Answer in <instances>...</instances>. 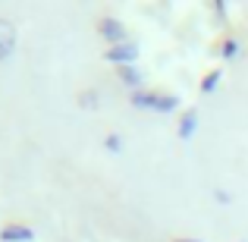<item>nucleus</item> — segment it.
I'll return each mask as SVG.
<instances>
[{
	"label": "nucleus",
	"mask_w": 248,
	"mask_h": 242,
	"mask_svg": "<svg viewBox=\"0 0 248 242\" xmlns=\"http://www.w3.org/2000/svg\"><path fill=\"white\" fill-rule=\"evenodd\" d=\"M132 104H135V107H151V110H164V113H167V110H173L179 101L170 97V95H135Z\"/></svg>",
	"instance_id": "obj_1"
},
{
	"label": "nucleus",
	"mask_w": 248,
	"mask_h": 242,
	"mask_svg": "<svg viewBox=\"0 0 248 242\" xmlns=\"http://www.w3.org/2000/svg\"><path fill=\"white\" fill-rule=\"evenodd\" d=\"M13 48H16V25L0 19V60L13 54Z\"/></svg>",
	"instance_id": "obj_2"
},
{
	"label": "nucleus",
	"mask_w": 248,
	"mask_h": 242,
	"mask_svg": "<svg viewBox=\"0 0 248 242\" xmlns=\"http://www.w3.org/2000/svg\"><path fill=\"white\" fill-rule=\"evenodd\" d=\"M135 57H139V48L129 44V41H123V44H113V48H110L107 60H113V63H132Z\"/></svg>",
	"instance_id": "obj_3"
},
{
	"label": "nucleus",
	"mask_w": 248,
	"mask_h": 242,
	"mask_svg": "<svg viewBox=\"0 0 248 242\" xmlns=\"http://www.w3.org/2000/svg\"><path fill=\"white\" fill-rule=\"evenodd\" d=\"M101 35L110 38V41H116V44H123V38H126V29H123L116 19H104V22H101Z\"/></svg>",
	"instance_id": "obj_4"
},
{
	"label": "nucleus",
	"mask_w": 248,
	"mask_h": 242,
	"mask_svg": "<svg viewBox=\"0 0 248 242\" xmlns=\"http://www.w3.org/2000/svg\"><path fill=\"white\" fill-rule=\"evenodd\" d=\"M6 242H29L31 239V230H25V226H10V230L0 233Z\"/></svg>",
	"instance_id": "obj_5"
},
{
	"label": "nucleus",
	"mask_w": 248,
	"mask_h": 242,
	"mask_svg": "<svg viewBox=\"0 0 248 242\" xmlns=\"http://www.w3.org/2000/svg\"><path fill=\"white\" fill-rule=\"evenodd\" d=\"M195 126H198V116L188 110L186 116H182V126H179V135L182 139H192V132H195Z\"/></svg>",
	"instance_id": "obj_6"
},
{
	"label": "nucleus",
	"mask_w": 248,
	"mask_h": 242,
	"mask_svg": "<svg viewBox=\"0 0 248 242\" xmlns=\"http://www.w3.org/2000/svg\"><path fill=\"white\" fill-rule=\"evenodd\" d=\"M120 76H123V82H126V85H139V82H141V76H139V73H135V69H129V66H126V69H123V73H120Z\"/></svg>",
	"instance_id": "obj_7"
},
{
	"label": "nucleus",
	"mask_w": 248,
	"mask_h": 242,
	"mask_svg": "<svg viewBox=\"0 0 248 242\" xmlns=\"http://www.w3.org/2000/svg\"><path fill=\"white\" fill-rule=\"evenodd\" d=\"M217 82H220V73H211V76L204 79V85H201V88H204V91H214V88H217Z\"/></svg>",
	"instance_id": "obj_8"
},
{
	"label": "nucleus",
	"mask_w": 248,
	"mask_h": 242,
	"mask_svg": "<svg viewBox=\"0 0 248 242\" xmlns=\"http://www.w3.org/2000/svg\"><path fill=\"white\" fill-rule=\"evenodd\" d=\"M236 50H239V44H236V41H226V48H223V57H236Z\"/></svg>",
	"instance_id": "obj_9"
},
{
	"label": "nucleus",
	"mask_w": 248,
	"mask_h": 242,
	"mask_svg": "<svg viewBox=\"0 0 248 242\" xmlns=\"http://www.w3.org/2000/svg\"><path fill=\"white\" fill-rule=\"evenodd\" d=\"M107 148H113V151H120V139H116V135H113V139H107Z\"/></svg>",
	"instance_id": "obj_10"
},
{
	"label": "nucleus",
	"mask_w": 248,
	"mask_h": 242,
	"mask_svg": "<svg viewBox=\"0 0 248 242\" xmlns=\"http://www.w3.org/2000/svg\"><path fill=\"white\" fill-rule=\"evenodd\" d=\"M179 242H195V239H179Z\"/></svg>",
	"instance_id": "obj_11"
}]
</instances>
